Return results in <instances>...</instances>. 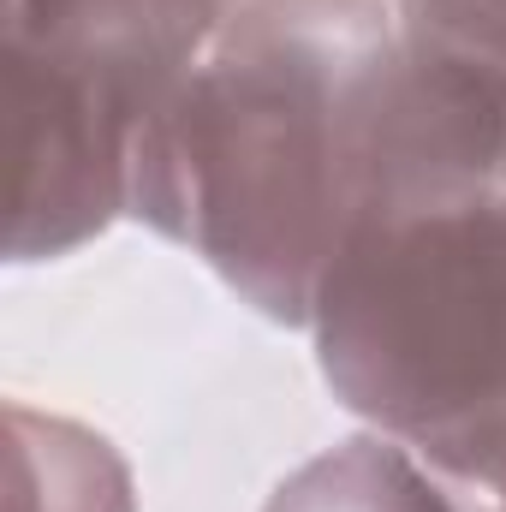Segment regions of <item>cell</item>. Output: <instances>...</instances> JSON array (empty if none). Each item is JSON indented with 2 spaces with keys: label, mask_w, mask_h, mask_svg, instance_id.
Returning a JSON list of instances; mask_svg holds the SVG:
<instances>
[{
  "label": "cell",
  "mask_w": 506,
  "mask_h": 512,
  "mask_svg": "<svg viewBox=\"0 0 506 512\" xmlns=\"http://www.w3.org/2000/svg\"><path fill=\"white\" fill-rule=\"evenodd\" d=\"M227 12V0H6L12 262L72 256L131 215L137 137Z\"/></svg>",
  "instance_id": "3"
},
{
  "label": "cell",
  "mask_w": 506,
  "mask_h": 512,
  "mask_svg": "<svg viewBox=\"0 0 506 512\" xmlns=\"http://www.w3.org/2000/svg\"><path fill=\"white\" fill-rule=\"evenodd\" d=\"M316 364L346 411L429 441L506 399V191L364 215L334 251Z\"/></svg>",
  "instance_id": "2"
},
{
  "label": "cell",
  "mask_w": 506,
  "mask_h": 512,
  "mask_svg": "<svg viewBox=\"0 0 506 512\" xmlns=\"http://www.w3.org/2000/svg\"><path fill=\"white\" fill-rule=\"evenodd\" d=\"M227 6H245V0H227Z\"/></svg>",
  "instance_id": "7"
},
{
  "label": "cell",
  "mask_w": 506,
  "mask_h": 512,
  "mask_svg": "<svg viewBox=\"0 0 506 512\" xmlns=\"http://www.w3.org/2000/svg\"><path fill=\"white\" fill-rule=\"evenodd\" d=\"M262 512H459V501L411 441L364 429L286 471Z\"/></svg>",
  "instance_id": "4"
},
{
  "label": "cell",
  "mask_w": 506,
  "mask_h": 512,
  "mask_svg": "<svg viewBox=\"0 0 506 512\" xmlns=\"http://www.w3.org/2000/svg\"><path fill=\"white\" fill-rule=\"evenodd\" d=\"M417 453L453 489L459 512H506V399L417 441Z\"/></svg>",
  "instance_id": "6"
},
{
  "label": "cell",
  "mask_w": 506,
  "mask_h": 512,
  "mask_svg": "<svg viewBox=\"0 0 506 512\" xmlns=\"http://www.w3.org/2000/svg\"><path fill=\"white\" fill-rule=\"evenodd\" d=\"M393 0H245L149 114L131 215L203 256L251 310L310 328L370 197V108Z\"/></svg>",
  "instance_id": "1"
},
{
  "label": "cell",
  "mask_w": 506,
  "mask_h": 512,
  "mask_svg": "<svg viewBox=\"0 0 506 512\" xmlns=\"http://www.w3.org/2000/svg\"><path fill=\"white\" fill-rule=\"evenodd\" d=\"M12 423V512H137L126 459L72 417H42L30 405Z\"/></svg>",
  "instance_id": "5"
}]
</instances>
